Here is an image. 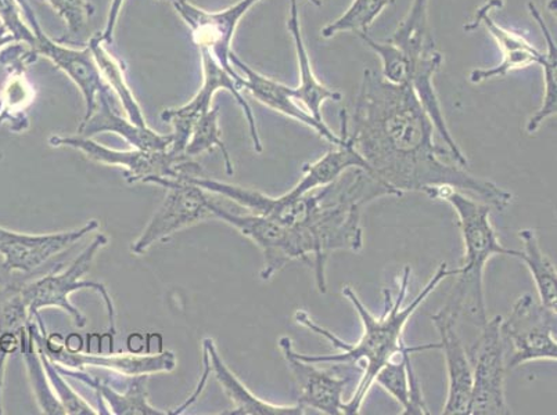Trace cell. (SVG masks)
Instances as JSON below:
<instances>
[{
  "label": "cell",
  "mask_w": 557,
  "mask_h": 415,
  "mask_svg": "<svg viewBox=\"0 0 557 415\" xmlns=\"http://www.w3.org/2000/svg\"><path fill=\"white\" fill-rule=\"evenodd\" d=\"M308 2L315 4V7H322L321 0H308Z\"/></svg>",
  "instance_id": "cell-40"
},
{
  "label": "cell",
  "mask_w": 557,
  "mask_h": 415,
  "mask_svg": "<svg viewBox=\"0 0 557 415\" xmlns=\"http://www.w3.org/2000/svg\"><path fill=\"white\" fill-rule=\"evenodd\" d=\"M393 3L394 0H354L351 8L341 18L322 29V37L332 38L343 32L368 33L383 9Z\"/></svg>",
  "instance_id": "cell-33"
},
{
  "label": "cell",
  "mask_w": 557,
  "mask_h": 415,
  "mask_svg": "<svg viewBox=\"0 0 557 415\" xmlns=\"http://www.w3.org/2000/svg\"><path fill=\"white\" fill-rule=\"evenodd\" d=\"M503 7V0H490L483 8L478 10L475 13L474 23L468 25L465 29H473L475 25L484 24V27L488 29V33L493 35V38L498 43L500 50H503L504 62L498 67L490 70H474L470 75V80L473 84L484 83V80L504 77V75L510 73V71L529 67L533 64H544L546 54L540 52L539 49L534 48L533 45L527 42L520 35L508 32L496 24L490 16V10L494 8Z\"/></svg>",
  "instance_id": "cell-19"
},
{
  "label": "cell",
  "mask_w": 557,
  "mask_h": 415,
  "mask_svg": "<svg viewBox=\"0 0 557 415\" xmlns=\"http://www.w3.org/2000/svg\"><path fill=\"white\" fill-rule=\"evenodd\" d=\"M45 342H47V337H44L42 345L50 361L73 369L101 367L123 374V376H141V374H149L150 376L154 373H169L176 367V357L172 352H163L154 354V356H134V354L98 356V354L71 352L65 349V345L49 349Z\"/></svg>",
  "instance_id": "cell-20"
},
{
  "label": "cell",
  "mask_w": 557,
  "mask_h": 415,
  "mask_svg": "<svg viewBox=\"0 0 557 415\" xmlns=\"http://www.w3.org/2000/svg\"><path fill=\"white\" fill-rule=\"evenodd\" d=\"M231 63L233 67H239L245 74V78L240 77L237 85L240 86V89L246 88L260 103L277 111V113L290 116L298 123L310 126V128L318 131L319 136H322L333 146L337 147L343 143L342 134H334L325 123H319L310 113L298 105L295 98H293L292 88L257 73V71L243 63L235 53L231 54Z\"/></svg>",
  "instance_id": "cell-18"
},
{
  "label": "cell",
  "mask_w": 557,
  "mask_h": 415,
  "mask_svg": "<svg viewBox=\"0 0 557 415\" xmlns=\"http://www.w3.org/2000/svg\"><path fill=\"white\" fill-rule=\"evenodd\" d=\"M28 312L24 306L18 291L0 305V414L2 408V385L4 362L18 345L17 334L27 326Z\"/></svg>",
  "instance_id": "cell-30"
},
{
  "label": "cell",
  "mask_w": 557,
  "mask_h": 415,
  "mask_svg": "<svg viewBox=\"0 0 557 415\" xmlns=\"http://www.w3.org/2000/svg\"><path fill=\"white\" fill-rule=\"evenodd\" d=\"M3 118H7V114H4L3 111V101L0 100V121H2Z\"/></svg>",
  "instance_id": "cell-39"
},
{
  "label": "cell",
  "mask_w": 557,
  "mask_h": 415,
  "mask_svg": "<svg viewBox=\"0 0 557 415\" xmlns=\"http://www.w3.org/2000/svg\"><path fill=\"white\" fill-rule=\"evenodd\" d=\"M434 129L412 86L395 85L376 71H363L348 138L373 177L399 192L448 186L494 210H506L510 192L469 174L463 166L444 162V156L453 154L434 143Z\"/></svg>",
  "instance_id": "cell-1"
},
{
  "label": "cell",
  "mask_w": 557,
  "mask_h": 415,
  "mask_svg": "<svg viewBox=\"0 0 557 415\" xmlns=\"http://www.w3.org/2000/svg\"><path fill=\"white\" fill-rule=\"evenodd\" d=\"M212 214L225 224L235 227L261 248L263 254V281L271 280L277 272L292 261L302 260L311 263L313 246L310 237L300 230L292 229L262 215H237L220 205L211 204Z\"/></svg>",
  "instance_id": "cell-8"
},
{
  "label": "cell",
  "mask_w": 557,
  "mask_h": 415,
  "mask_svg": "<svg viewBox=\"0 0 557 415\" xmlns=\"http://www.w3.org/2000/svg\"><path fill=\"white\" fill-rule=\"evenodd\" d=\"M18 4L25 16L29 20V23H32V29L35 35L33 50L37 54H44L45 58H48L55 67L62 70L77 85L85 100L84 121L89 120L95 113L96 108H98L99 95L110 92L109 85L101 77L92 52H90L89 48L83 50L65 48L63 45L50 39L40 28L37 16H35L34 10L29 7L27 0H18Z\"/></svg>",
  "instance_id": "cell-13"
},
{
  "label": "cell",
  "mask_w": 557,
  "mask_h": 415,
  "mask_svg": "<svg viewBox=\"0 0 557 415\" xmlns=\"http://www.w3.org/2000/svg\"><path fill=\"white\" fill-rule=\"evenodd\" d=\"M287 27L288 32L293 35V39H295L298 67H300L301 73L300 86H298V88H292L293 98H295L297 103L306 105V109L310 111L313 118L319 121V123H323L322 104L325 103L326 100L341 101L342 93L329 89L327 86L319 83L317 75L313 74L310 55H308L306 45H304L297 0H292L290 2V17H288Z\"/></svg>",
  "instance_id": "cell-26"
},
{
  "label": "cell",
  "mask_w": 557,
  "mask_h": 415,
  "mask_svg": "<svg viewBox=\"0 0 557 415\" xmlns=\"http://www.w3.org/2000/svg\"><path fill=\"white\" fill-rule=\"evenodd\" d=\"M458 318L457 313L447 305L432 316L448 369V398L443 412L445 415H468L472 397V362L457 330Z\"/></svg>",
  "instance_id": "cell-16"
},
{
  "label": "cell",
  "mask_w": 557,
  "mask_h": 415,
  "mask_svg": "<svg viewBox=\"0 0 557 415\" xmlns=\"http://www.w3.org/2000/svg\"><path fill=\"white\" fill-rule=\"evenodd\" d=\"M144 184L165 187L166 196L159 211H156L154 216L151 217L148 227L132 244L131 251L136 255L145 254L156 242L165 240L184 227L215 217L211 211L212 201L206 196L205 190L191 184L186 175L149 176L144 179Z\"/></svg>",
  "instance_id": "cell-7"
},
{
  "label": "cell",
  "mask_w": 557,
  "mask_h": 415,
  "mask_svg": "<svg viewBox=\"0 0 557 415\" xmlns=\"http://www.w3.org/2000/svg\"><path fill=\"white\" fill-rule=\"evenodd\" d=\"M22 336V349L27 363L29 377H32L34 392L37 394L38 403L40 408L44 410L45 414H65L62 402L54 397L52 389H50L47 378H45V367L42 361H40L39 353L35 352L34 337L27 326L20 331Z\"/></svg>",
  "instance_id": "cell-31"
},
{
  "label": "cell",
  "mask_w": 557,
  "mask_h": 415,
  "mask_svg": "<svg viewBox=\"0 0 557 415\" xmlns=\"http://www.w3.org/2000/svg\"><path fill=\"white\" fill-rule=\"evenodd\" d=\"M88 48L94 54L101 77L109 85V88L113 89L115 95L119 96L131 123L140 126V128H148L145 116L141 114L140 105L136 101L134 93H132L128 84H126L124 68L104 48L100 34H96L89 39Z\"/></svg>",
  "instance_id": "cell-28"
},
{
  "label": "cell",
  "mask_w": 557,
  "mask_h": 415,
  "mask_svg": "<svg viewBox=\"0 0 557 415\" xmlns=\"http://www.w3.org/2000/svg\"><path fill=\"white\" fill-rule=\"evenodd\" d=\"M0 20H2V25L9 29V33L16 38L17 42L34 48V32L24 23L23 10L20 8L17 0H0Z\"/></svg>",
  "instance_id": "cell-36"
},
{
  "label": "cell",
  "mask_w": 557,
  "mask_h": 415,
  "mask_svg": "<svg viewBox=\"0 0 557 415\" xmlns=\"http://www.w3.org/2000/svg\"><path fill=\"white\" fill-rule=\"evenodd\" d=\"M218 120H220V108L207 111L196 121L185 154L190 159V156L205 153V151L212 150L214 147H220L222 154H224L226 174L233 175V162L231 161L230 151L226 150L225 143L221 139L222 134Z\"/></svg>",
  "instance_id": "cell-32"
},
{
  "label": "cell",
  "mask_w": 557,
  "mask_h": 415,
  "mask_svg": "<svg viewBox=\"0 0 557 415\" xmlns=\"http://www.w3.org/2000/svg\"><path fill=\"white\" fill-rule=\"evenodd\" d=\"M124 0H113L111 2L108 23H106L104 32L100 34L104 43L113 42L116 22H119L121 9H123Z\"/></svg>",
  "instance_id": "cell-37"
},
{
  "label": "cell",
  "mask_w": 557,
  "mask_h": 415,
  "mask_svg": "<svg viewBox=\"0 0 557 415\" xmlns=\"http://www.w3.org/2000/svg\"><path fill=\"white\" fill-rule=\"evenodd\" d=\"M424 194L432 200L448 202L457 212L462 231L465 260L447 306L459 317L466 315L479 327H483L488 322L483 286L485 263L495 255L519 260L520 251L500 244L490 219L493 206L487 202L475 201L473 197L448 186L430 187Z\"/></svg>",
  "instance_id": "cell-4"
},
{
  "label": "cell",
  "mask_w": 557,
  "mask_h": 415,
  "mask_svg": "<svg viewBox=\"0 0 557 415\" xmlns=\"http://www.w3.org/2000/svg\"><path fill=\"white\" fill-rule=\"evenodd\" d=\"M341 116L343 143L337 146V149L327 151V154L323 155L321 160L304 166L302 179L290 191L286 192V196L290 199H297V197L307 194V192L333 184L348 169L358 168L371 174L368 162L358 153L351 139L348 138L347 111L342 110Z\"/></svg>",
  "instance_id": "cell-21"
},
{
  "label": "cell",
  "mask_w": 557,
  "mask_h": 415,
  "mask_svg": "<svg viewBox=\"0 0 557 415\" xmlns=\"http://www.w3.org/2000/svg\"><path fill=\"white\" fill-rule=\"evenodd\" d=\"M12 42H17L16 38L9 33V29L4 27V25H0V49Z\"/></svg>",
  "instance_id": "cell-38"
},
{
  "label": "cell",
  "mask_w": 557,
  "mask_h": 415,
  "mask_svg": "<svg viewBox=\"0 0 557 415\" xmlns=\"http://www.w3.org/2000/svg\"><path fill=\"white\" fill-rule=\"evenodd\" d=\"M519 239L523 242V251H520L519 260L525 263L534 278L541 305L556 312L557 273L554 262L542 251L535 230H520Z\"/></svg>",
  "instance_id": "cell-27"
},
{
  "label": "cell",
  "mask_w": 557,
  "mask_h": 415,
  "mask_svg": "<svg viewBox=\"0 0 557 415\" xmlns=\"http://www.w3.org/2000/svg\"><path fill=\"white\" fill-rule=\"evenodd\" d=\"M460 267L458 269H449L448 263H442L438 266L435 275L430 278L423 290L418 293L410 305L403 309L405 298H407L408 285L410 278V267L407 266L404 269L401 288L397 300L393 301L392 291L384 290V311L380 317L373 316L371 312L364 307L361 300H359L356 291L351 287H346L343 290V295L352 303L359 317H361L363 334L361 339L351 345V343L344 342L343 339L334 336L332 331L326 330L325 327L319 326L312 320L307 312L298 311L296 313V320L301 326L310 328L311 331L319 334L327 341L332 342L334 348L341 349L338 354H327V356H313V354L297 353V356L302 361L321 364V363H334V364H352L358 366L359 363H363V374L361 381H359L356 392L352 398L344 403V414L356 415L359 414L364 399H367L369 391L374 382V377L380 372V368L386 366L394 356L401 353L407 345L404 342V328L413 313L418 311L419 306L428 300L432 293L437 290V287L442 285L445 278L450 276H458Z\"/></svg>",
  "instance_id": "cell-2"
},
{
  "label": "cell",
  "mask_w": 557,
  "mask_h": 415,
  "mask_svg": "<svg viewBox=\"0 0 557 415\" xmlns=\"http://www.w3.org/2000/svg\"><path fill=\"white\" fill-rule=\"evenodd\" d=\"M98 221H90L77 230L54 235H25L0 227V255L2 269L7 273H34L49 260L73 247L86 235L99 229Z\"/></svg>",
  "instance_id": "cell-15"
},
{
  "label": "cell",
  "mask_w": 557,
  "mask_h": 415,
  "mask_svg": "<svg viewBox=\"0 0 557 415\" xmlns=\"http://www.w3.org/2000/svg\"><path fill=\"white\" fill-rule=\"evenodd\" d=\"M503 316L481 327L478 342L469 351L473 369L468 415H509L505 398V347L500 336Z\"/></svg>",
  "instance_id": "cell-10"
},
{
  "label": "cell",
  "mask_w": 557,
  "mask_h": 415,
  "mask_svg": "<svg viewBox=\"0 0 557 415\" xmlns=\"http://www.w3.org/2000/svg\"><path fill=\"white\" fill-rule=\"evenodd\" d=\"M428 9L429 0H413L408 16L398 25L393 37L387 40L401 53L407 85L412 86L417 92L420 103L423 104L433 121L435 130L442 135L445 144L448 146L454 161L459 166H466L468 160L450 135L438 96L435 93L433 78L442 67L443 55L435 48Z\"/></svg>",
  "instance_id": "cell-5"
},
{
  "label": "cell",
  "mask_w": 557,
  "mask_h": 415,
  "mask_svg": "<svg viewBox=\"0 0 557 415\" xmlns=\"http://www.w3.org/2000/svg\"><path fill=\"white\" fill-rule=\"evenodd\" d=\"M176 10L185 23L189 25L191 37L199 49L209 50L218 64L231 75L233 79H240L231 63L232 40L235 37L237 24L258 0H240L235 7L224 12L209 13L187 2V0H166Z\"/></svg>",
  "instance_id": "cell-14"
},
{
  "label": "cell",
  "mask_w": 557,
  "mask_h": 415,
  "mask_svg": "<svg viewBox=\"0 0 557 415\" xmlns=\"http://www.w3.org/2000/svg\"><path fill=\"white\" fill-rule=\"evenodd\" d=\"M278 345L300 388L298 403L306 408L311 407L327 415L344 414V388L351 378H343L333 369H321L315 363L302 361L297 356L292 339L288 337L281 338Z\"/></svg>",
  "instance_id": "cell-17"
},
{
  "label": "cell",
  "mask_w": 557,
  "mask_h": 415,
  "mask_svg": "<svg viewBox=\"0 0 557 415\" xmlns=\"http://www.w3.org/2000/svg\"><path fill=\"white\" fill-rule=\"evenodd\" d=\"M108 237L98 235L95 240L85 248L81 255L65 269L58 275H50L39 278L37 281L29 282V285L20 288V298L27 307L28 320H38L39 331L44 337H47V328H45L42 318H40L39 311L45 307H60L65 313H69L73 318L75 326L84 328L86 326V317L78 311L77 307L70 302L71 293L84 288H90L99 292L108 307V315L110 320V332L115 331V311L113 301L109 295L108 288L100 285L98 281H86L84 276L90 271L96 254L108 244Z\"/></svg>",
  "instance_id": "cell-6"
},
{
  "label": "cell",
  "mask_w": 557,
  "mask_h": 415,
  "mask_svg": "<svg viewBox=\"0 0 557 415\" xmlns=\"http://www.w3.org/2000/svg\"><path fill=\"white\" fill-rule=\"evenodd\" d=\"M55 369L63 376L79 379L81 382L94 388L98 397H101L110 404V414L115 415H166L169 413L150 406L148 402L149 374L141 376H126L123 378L124 392L115 391L108 383L100 382L99 378H90L85 373L78 372L54 363Z\"/></svg>",
  "instance_id": "cell-24"
},
{
  "label": "cell",
  "mask_w": 557,
  "mask_h": 415,
  "mask_svg": "<svg viewBox=\"0 0 557 415\" xmlns=\"http://www.w3.org/2000/svg\"><path fill=\"white\" fill-rule=\"evenodd\" d=\"M67 24L71 38L83 37L88 29V17L92 7L88 0H47Z\"/></svg>",
  "instance_id": "cell-35"
},
{
  "label": "cell",
  "mask_w": 557,
  "mask_h": 415,
  "mask_svg": "<svg viewBox=\"0 0 557 415\" xmlns=\"http://www.w3.org/2000/svg\"><path fill=\"white\" fill-rule=\"evenodd\" d=\"M529 9L531 16H533L536 24H539L541 33L544 34L546 48H548L545 63L541 65V67L545 71L544 101H542L541 109L536 111L533 116H531L529 124H527V131L533 135L534 131L539 130L541 124L544 123L545 120L550 118V116H554L557 113V48L555 39L552 37L549 32L548 25L545 24V20L541 16L540 10L536 9L533 2L529 3Z\"/></svg>",
  "instance_id": "cell-29"
},
{
  "label": "cell",
  "mask_w": 557,
  "mask_h": 415,
  "mask_svg": "<svg viewBox=\"0 0 557 415\" xmlns=\"http://www.w3.org/2000/svg\"><path fill=\"white\" fill-rule=\"evenodd\" d=\"M440 343H426V345L407 347L397 356H394L386 366L380 368L374 377V382L387 391L404 407L403 414L429 415L426 403H424L422 388L414 374L410 354L430 349H440Z\"/></svg>",
  "instance_id": "cell-22"
},
{
  "label": "cell",
  "mask_w": 557,
  "mask_h": 415,
  "mask_svg": "<svg viewBox=\"0 0 557 415\" xmlns=\"http://www.w3.org/2000/svg\"><path fill=\"white\" fill-rule=\"evenodd\" d=\"M205 351L207 357L210 361V367L215 374L218 382L222 385L225 393L233 403H235V410L224 414L231 415H302L306 414V407L301 406L300 403L293 404V406H276L263 402L256 394H252L242 383L239 379L226 367L224 361L220 356V352L216 351L214 341L211 338L205 339Z\"/></svg>",
  "instance_id": "cell-25"
},
{
  "label": "cell",
  "mask_w": 557,
  "mask_h": 415,
  "mask_svg": "<svg viewBox=\"0 0 557 415\" xmlns=\"http://www.w3.org/2000/svg\"><path fill=\"white\" fill-rule=\"evenodd\" d=\"M49 143L54 147H70L83 151L88 159L104 165L124 166L125 177L129 184L144 181L149 176L181 177L182 175L201 174L200 165L191 162L186 154H175L174 151L126 150L119 151L96 143L90 138L73 136L62 138L52 136Z\"/></svg>",
  "instance_id": "cell-11"
},
{
  "label": "cell",
  "mask_w": 557,
  "mask_h": 415,
  "mask_svg": "<svg viewBox=\"0 0 557 415\" xmlns=\"http://www.w3.org/2000/svg\"><path fill=\"white\" fill-rule=\"evenodd\" d=\"M200 54L202 71H205V84H202L200 92L184 108L165 110L161 114V118L165 123L174 125V134H172L174 135V141H172L170 150L176 154H185L196 121L211 110V101L218 90L225 89L230 90L237 104L245 111L252 143H255L257 153H262V143L260 135H258L255 114H252L250 104L243 98L240 86L218 64L214 55L209 50L200 49Z\"/></svg>",
  "instance_id": "cell-12"
},
{
  "label": "cell",
  "mask_w": 557,
  "mask_h": 415,
  "mask_svg": "<svg viewBox=\"0 0 557 415\" xmlns=\"http://www.w3.org/2000/svg\"><path fill=\"white\" fill-rule=\"evenodd\" d=\"M556 312L535 302L530 293L515 302L500 322V336L511 347L509 368L535 361H557Z\"/></svg>",
  "instance_id": "cell-9"
},
{
  "label": "cell",
  "mask_w": 557,
  "mask_h": 415,
  "mask_svg": "<svg viewBox=\"0 0 557 415\" xmlns=\"http://www.w3.org/2000/svg\"><path fill=\"white\" fill-rule=\"evenodd\" d=\"M110 95L101 93L98 98V108L89 120L83 121L78 134L83 138H90L95 134L111 131L123 136L135 149L149 151L169 150L174 141V135H159L149 128L132 124L129 120L123 118L111 109Z\"/></svg>",
  "instance_id": "cell-23"
},
{
  "label": "cell",
  "mask_w": 557,
  "mask_h": 415,
  "mask_svg": "<svg viewBox=\"0 0 557 415\" xmlns=\"http://www.w3.org/2000/svg\"><path fill=\"white\" fill-rule=\"evenodd\" d=\"M187 179L205 191L227 197L257 215L270 217L277 224L297 229L310 237L313 244L312 265L315 280L326 278V262L334 251L347 248L356 229V201L342 180L317 189L297 199L286 194L270 197L246 187L187 175Z\"/></svg>",
  "instance_id": "cell-3"
},
{
  "label": "cell",
  "mask_w": 557,
  "mask_h": 415,
  "mask_svg": "<svg viewBox=\"0 0 557 415\" xmlns=\"http://www.w3.org/2000/svg\"><path fill=\"white\" fill-rule=\"evenodd\" d=\"M27 326L33 334L34 341L37 342L40 361H42L47 376L50 378V381H52V387L55 389V392L59 393V400L63 404L65 414H98L85 400L81 399L73 389H70L69 385L64 382V379L60 377V373L55 369L53 362L50 361L48 354L45 353L42 345L44 336L42 334L39 336V331L35 328L33 320H28Z\"/></svg>",
  "instance_id": "cell-34"
}]
</instances>
